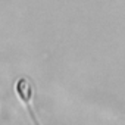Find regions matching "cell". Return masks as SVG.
Returning a JSON list of instances; mask_svg holds the SVG:
<instances>
[{
  "instance_id": "obj_1",
  "label": "cell",
  "mask_w": 125,
  "mask_h": 125,
  "mask_svg": "<svg viewBox=\"0 0 125 125\" xmlns=\"http://www.w3.org/2000/svg\"><path fill=\"white\" fill-rule=\"evenodd\" d=\"M15 93H16L18 99L24 103V106H25V109H27V112H28L31 121L34 122V125H41V124L38 122L37 115H35V112H34V109H32V104H31L32 97H34L32 83H31L27 77H21V78H18L16 83H15Z\"/></svg>"
}]
</instances>
